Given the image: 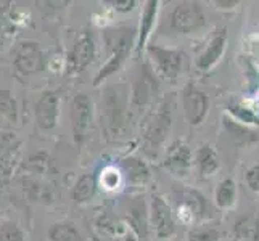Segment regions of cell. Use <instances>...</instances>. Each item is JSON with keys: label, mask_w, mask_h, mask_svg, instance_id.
Instances as JSON below:
<instances>
[{"label": "cell", "mask_w": 259, "mask_h": 241, "mask_svg": "<svg viewBox=\"0 0 259 241\" xmlns=\"http://www.w3.org/2000/svg\"><path fill=\"white\" fill-rule=\"evenodd\" d=\"M97 180H98V186H102L106 193H116L122 190V186L126 185L124 183L121 169L114 164L105 166L102 169V172L97 175Z\"/></svg>", "instance_id": "d4e9b609"}, {"label": "cell", "mask_w": 259, "mask_h": 241, "mask_svg": "<svg viewBox=\"0 0 259 241\" xmlns=\"http://www.w3.org/2000/svg\"><path fill=\"white\" fill-rule=\"evenodd\" d=\"M148 222L150 230L158 241L172 238L177 231V222L172 206L159 193H153L148 200Z\"/></svg>", "instance_id": "8992f818"}, {"label": "cell", "mask_w": 259, "mask_h": 241, "mask_svg": "<svg viewBox=\"0 0 259 241\" xmlns=\"http://www.w3.org/2000/svg\"><path fill=\"white\" fill-rule=\"evenodd\" d=\"M0 193H2V186H0Z\"/></svg>", "instance_id": "8d00e7d4"}, {"label": "cell", "mask_w": 259, "mask_h": 241, "mask_svg": "<svg viewBox=\"0 0 259 241\" xmlns=\"http://www.w3.org/2000/svg\"><path fill=\"white\" fill-rule=\"evenodd\" d=\"M46 53H44L39 42L23 40L16 43L13 52V66L18 74L24 77L37 74L46 68Z\"/></svg>", "instance_id": "30bf717a"}, {"label": "cell", "mask_w": 259, "mask_h": 241, "mask_svg": "<svg viewBox=\"0 0 259 241\" xmlns=\"http://www.w3.org/2000/svg\"><path fill=\"white\" fill-rule=\"evenodd\" d=\"M163 166L177 178H185L190 175L193 167V153L184 140H174L166 148Z\"/></svg>", "instance_id": "5bb4252c"}, {"label": "cell", "mask_w": 259, "mask_h": 241, "mask_svg": "<svg viewBox=\"0 0 259 241\" xmlns=\"http://www.w3.org/2000/svg\"><path fill=\"white\" fill-rule=\"evenodd\" d=\"M245 182H246L249 190L254 191V193H259V163L253 164L246 171V174H245Z\"/></svg>", "instance_id": "836d02e7"}, {"label": "cell", "mask_w": 259, "mask_h": 241, "mask_svg": "<svg viewBox=\"0 0 259 241\" xmlns=\"http://www.w3.org/2000/svg\"><path fill=\"white\" fill-rule=\"evenodd\" d=\"M21 159V141L12 130L0 129V172L12 175Z\"/></svg>", "instance_id": "e0dca14e"}, {"label": "cell", "mask_w": 259, "mask_h": 241, "mask_svg": "<svg viewBox=\"0 0 259 241\" xmlns=\"http://www.w3.org/2000/svg\"><path fill=\"white\" fill-rule=\"evenodd\" d=\"M193 163L203 178H209L212 175H216L221 169V158L218 155V151L214 150V147L209 143H203L198 147L193 158Z\"/></svg>", "instance_id": "44dd1931"}, {"label": "cell", "mask_w": 259, "mask_h": 241, "mask_svg": "<svg viewBox=\"0 0 259 241\" xmlns=\"http://www.w3.org/2000/svg\"><path fill=\"white\" fill-rule=\"evenodd\" d=\"M155 93V80L150 77V74L144 73L139 74L134 80L132 85V93L129 95V103H131V111L144 108L151 100H153Z\"/></svg>", "instance_id": "ffe728a7"}, {"label": "cell", "mask_w": 259, "mask_h": 241, "mask_svg": "<svg viewBox=\"0 0 259 241\" xmlns=\"http://www.w3.org/2000/svg\"><path fill=\"white\" fill-rule=\"evenodd\" d=\"M94 233L97 241H139L127 222L110 209H103L94 217Z\"/></svg>", "instance_id": "ba28073f"}, {"label": "cell", "mask_w": 259, "mask_h": 241, "mask_svg": "<svg viewBox=\"0 0 259 241\" xmlns=\"http://www.w3.org/2000/svg\"><path fill=\"white\" fill-rule=\"evenodd\" d=\"M24 167L28 169V172L34 175H49L53 171V163L47 153L37 151V153H32L28 158V161L24 163Z\"/></svg>", "instance_id": "f546056e"}, {"label": "cell", "mask_w": 259, "mask_h": 241, "mask_svg": "<svg viewBox=\"0 0 259 241\" xmlns=\"http://www.w3.org/2000/svg\"><path fill=\"white\" fill-rule=\"evenodd\" d=\"M61 110V97L57 90H46L42 92L39 100L34 106V119L35 126L42 132L55 130L60 122V111Z\"/></svg>", "instance_id": "7c38bea8"}, {"label": "cell", "mask_w": 259, "mask_h": 241, "mask_svg": "<svg viewBox=\"0 0 259 241\" xmlns=\"http://www.w3.org/2000/svg\"><path fill=\"white\" fill-rule=\"evenodd\" d=\"M221 230L216 225H211L208 222L193 227L189 233H187V241H221Z\"/></svg>", "instance_id": "4dcf8cb0"}, {"label": "cell", "mask_w": 259, "mask_h": 241, "mask_svg": "<svg viewBox=\"0 0 259 241\" xmlns=\"http://www.w3.org/2000/svg\"><path fill=\"white\" fill-rule=\"evenodd\" d=\"M105 43L108 50V58L98 69L92 84L94 87L103 85L106 80L116 76L126 65L132 50H136V31L131 28H116L105 31Z\"/></svg>", "instance_id": "7a4b0ae2"}, {"label": "cell", "mask_w": 259, "mask_h": 241, "mask_svg": "<svg viewBox=\"0 0 259 241\" xmlns=\"http://www.w3.org/2000/svg\"><path fill=\"white\" fill-rule=\"evenodd\" d=\"M227 45V31L221 29L209 39L206 49H204L195 60V66L201 73H209L224 57Z\"/></svg>", "instance_id": "ac0fdd59"}, {"label": "cell", "mask_w": 259, "mask_h": 241, "mask_svg": "<svg viewBox=\"0 0 259 241\" xmlns=\"http://www.w3.org/2000/svg\"><path fill=\"white\" fill-rule=\"evenodd\" d=\"M172 126V105L171 98H164L153 110L145 114L140 124L142 147L150 158H156L163 150L166 138Z\"/></svg>", "instance_id": "3957f363"}, {"label": "cell", "mask_w": 259, "mask_h": 241, "mask_svg": "<svg viewBox=\"0 0 259 241\" xmlns=\"http://www.w3.org/2000/svg\"><path fill=\"white\" fill-rule=\"evenodd\" d=\"M222 124H224L226 132L240 145H251L257 140V135L251 130V127H246L243 124L237 122L235 119H232L229 114H226L224 118H222Z\"/></svg>", "instance_id": "cb8c5ba5"}, {"label": "cell", "mask_w": 259, "mask_h": 241, "mask_svg": "<svg viewBox=\"0 0 259 241\" xmlns=\"http://www.w3.org/2000/svg\"><path fill=\"white\" fill-rule=\"evenodd\" d=\"M214 203L222 211H229L237 203V183L232 178H222L214 191Z\"/></svg>", "instance_id": "603a6c76"}, {"label": "cell", "mask_w": 259, "mask_h": 241, "mask_svg": "<svg viewBox=\"0 0 259 241\" xmlns=\"http://www.w3.org/2000/svg\"><path fill=\"white\" fill-rule=\"evenodd\" d=\"M103 5L116 13H131L136 10L139 2H136V0H108V2H103Z\"/></svg>", "instance_id": "d6a6232c"}, {"label": "cell", "mask_w": 259, "mask_h": 241, "mask_svg": "<svg viewBox=\"0 0 259 241\" xmlns=\"http://www.w3.org/2000/svg\"><path fill=\"white\" fill-rule=\"evenodd\" d=\"M131 118L129 88L108 85L102 93V130L108 140H118L126 132Z\"/></svg>", "instance_id": "6da1fadb"}, {"label": "cell", "mask_w": 259, "mask_h": 241, "mask_svg": "<svg viewBox=\"0 0 259 241\" xmlns=\"http://www.w3.org/2000/svg\"><path fill=\"white\" fill-rule=\"evenodd\" d=\"M212 4L219 10H232V8H235L238 5V2H212Z\"/></svg>", "instance_id": "d590c367"}, {"label": "cell", "mask_w": 259, "mask_h": 241, "mask_svg": "<svg viewBox=\"0 0 259 241\" xmlns=\"http://www.w3.org/2000/svg\"><path fill=\"white\" fill-rule=\"evenodd\" d=\"M145 53L158 77L163 80H176L181 76L182 65H184V53L182 50L174 47H163L158 43L147 45Z\"/></svg>", "instance_id": "52a82bcc"}, {"label": "cell", "mask_w": 259, "mask_h": 241, "mask_svg": "<svg viewBox=\"0 0 259 241\" xmlns=\"http://www.w3.org/2000/svg\"><path fill=\"white\" fill-rule=\"evenodd\" d=\"M95 57H97V43L94 39V34L91 31H81L66 55L65 60L66 73L69 76L81 74L82 71H85L94 63Z\"/></svg>", "instance_id": "9c48e42d"}, {"label": "cell", "mask_w": 259, "mask_h": 241, "mask_svg": "<svg viewBox=\"0 0 259 241\" xmlns=\"http://www.w3.org/2000/svg\"><path fill=\"white\" fill-rule=\"evenodd\" d=\"M182 110L184 118L189 122V126L198 127L206 119L209 110L208 95L201 88L196 87L193 82H189L182 90Z\"/></svg>", "instance_id": "4fadbf2b"}, {"label": "cell", "mask_w": 259, "mask_h": 241, "mask_svg": "<svg viewBox=\"0 0 259 241\" xmlns=\"http://www.w3.org/2000/svg\"><path fill=\"white\" fill-rule=\"evenodd\" d=\"M122 219L127 222L129 227L137 235L139 241H147L150 236V222H148V203H144L140 198L129 204L127 212Z\"/></svg>", "instance_id": "d6986e66"}, {"label": "cell", "mask_w": 259, "mask_h": 241, "mask_svg": "<svg viewBox=\"0 0 259 241\" xmlns=\"http://www.w3.org/2000/svg\"><path fill=\"white\" fill-rule=\"evenodd\" d=\"M49 241H87L73 222L61 220L49 228Z\"/></svg>", "instance_id": "484cf974"}, {"label": "cell", "mask_w": 259, "mask_h": 241, "mask_svg": "<svg viewBox=\"0 0 259 241\" xmlns=\"http://www.w3.org/2000/svg\"><path fill=\"white\" fill-rule=\"evenodd\" d=\"M0 241H26V235L16 222L4 220L0 224Z\"/></svg>", "instance_id": "1f68e13d"}, {"label": "cell", "mask_w": 259, "mask_h": 241, "mask_svg": "<svg viewBox=\"0 0 259 241\" xmlns=\"http://www.w3.org/2000/svg\"><path fill=\"white\" fill-rule=\"evenodd\" d=\"M71 129H73L74 143L82 145L92 126L94 102L84 92H77L71 100Z\"/></svg>", "instance_id": "8fae6325"}, {"label": "cell", "mask_w": 259, "mask_h": 241, "mask_svg": "<svg viewBox=\"0 0 259 241\" xmlns=\"http://www.w3.org/2000/svg\"><path fill=\"white\" fill-rule=\"evenodd\" d=\"M174 216L185 225H195L198 222L211 219V209L206 198L193 188L174 186Z\"/></svg>", "instance_id": "277c9868"}, {"label": "cell", "mask_w": 259, "mask_h": 241, "mask_svg": "<svg viewBox=\"0 0 259 241\" xmlns=\"http://www.w3.org/2000/svg\"><path fill=\"white\" fill-rule=\"evenodd\" d=\"M8 18H7V13H0V49L5 43V39H7V34H8Z\"/></svg>", "instance_id": "e575fe53"}, {"label": "cell", "mask_w": 259, "mask_h": 241, "mask_svg": "<svg viewBox=\"0 0 259 241\" xmlns=\"http://www.w3.org/2000/svg\"><path fill=\"white\" fill-rule=\"evenodd\" d=\"M97 190H98L97 174L85 172L76 180L73 190H71V196H73V201L76 204H87L95 198Z\"/></svg>", "instance_id": "7402d4cb"}, {"label": "cell", "mask_w": 259, "mask_h": 241, "mask_svg": "<svg viewBox=\"0 0 259 241\" xmlns=\"http://www.w3.org/2000/svg\"><path fill=\"white\" fill-rule=\"evenodd\" d=\"M142 13H140V21L139 28L136 29V52L140 53L145 52L148 40L153 34L156 23H158V15H159V0H147L142 4Z\"/></svg>", "instance_id": "2e32d148"}, {"label": "cell", "mask_w": 259, "mask_h": 241, "mask_svg": "<svg viewBox=\"0 0 259 241\" xmlns=\"http://www.w3.org/2000/svg\"><path fill=\"white\" fill-rule=\"evenodd\" d=\"M118 167L121 169L124 183L132 188H144L151 182V171L145 159L139 156H124L119 159Z\"/></svg>", "instance_id": "9a60e30c"}, {"label": "cell", "mask_w": 259, "mask_h": 241, "mask_svg": "<svg viewBox=\"0 0 259 241\" xmlns=\"http://www.w3.org/2000/svg\"><path fill=\"white\" fill-rule=\"evenodd\" d=\"M167 26L176 35H193L206 26V13L200 2H177L167 15Z\"/></svg>", "instance_id": "5b68a950"}, {"label": "cell", "mask_w": 259, "mask_h": 241, "mask_svg": "<svg viewBox=\"0 0 259 241\" xmlns=\"http://www.w3.org/2000/svg\"><path fill=\"white\" fill-rule=\"evenodd\" d=\"M235 235L242 241H259V217L246 214L235 222Z\"/></svg>", "instance_id": "4316f807"}, {"label": "cell", "mask_w": 259, "mask_h": 241, "mask_svg": "<svg viewBox=\"0 0 259 241\" xmlns=\"http://www.w3.org/2000/svg\"><path fill=\"white\" fill-rule=\"evenodd\" d=\"M0 119L12 124V126H15L20 121V111H18L16 98L7 88H0Z\"/></svg>", "instance_id": "83f0119b"}, {"label": "cell", "mask_w": 259, "mask_h": 241, "mask_svg": "<svg viewBox=\"0 0 259 241\" xmlns=\"http://www.w3.org/2000/svg\"><path fill=\"white\" fill-rule=\"evenodd\" d=\"M227 110H229L230 118L235 119L240 124H243V126H246V127H256V126H259V118H257V116L251 110H248L246 106H243L240 102L230 100Z\"/></svg>", "instance_id": "f1b7e54d"}]
</instances>
